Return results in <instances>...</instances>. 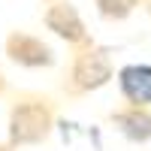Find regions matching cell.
<instances>
[{
    "instance_id": "cell-2",
    "label": "cell",
    "mask_w": 151,
    "mask_h": 151,
    "mask_svg": "<svg viewBox=\"0 0 151 151\" xmlns=\"http://www.w3.org/2000/svg\"><path fill=\"white\" fill-rule=\"evenodd\" d=\"M112 79V58L106 48H94L88 45L85 52H79L73 58V64L67 70V79H64V91L70 97H82V94H91L97 88H103Z\"/></svg>"
},
{
    "instance_id": "cell-1",
    "label": "cell",
    "mask_w": 151,
    "mask_h": 151,
    "mask_svg": "<svg viewBox=\"0 0 151 151\" xmlns=\"http://www.w3.org/2000/svg\"><path fill=\"white\" fill-rule=\"evenodd\" d=\"M9 148L40 145L55 127V103L42 94H18L9 106Z\"/></svg>"
},
{
    "instance_id": "cell-4",
    "label": "cell",
    "mask_w": 151,
    "mask_h": 151,
    "mask_svg": "<svg viewBox=\"0 0 151 151\" xmlns=\"http://www.w3.org/2000/svg\"><path fill=\"white\" fill-rule=\"evenodd\" d=\"M42 21H45V27L52 33L60 36V40H67L73 45H88L85 21H82V15L76 12V6L70 0H55V3H48V9L42 12Z\"/></svg>"
},
{
    "instance_id": "cell-9",
    "label": "cell",
    "mask_w": 151,
    "mask_h": 151,
    "mask_svg": "<svg viewBox=\"0 0 151 151\" xmlns=\"http://www.w3.org/2000/svg\"><path fill=\"white\" fill-rule=\"evenodd\" d=\"M0 151H12V148H9V145H3V142H0Z\"/></svg>"
},
{
    "instance_id": "cell-7",
    "label": "cell",
    "mask_w": 151,
    "mask_h": 151,
    "mask_svg": "<svg viewBox=\"0 0 151 151\" xmlns=\"http://www.w3.org/2000/svg\"><path fill=\"white\" fill-rule=\"evenodd\" d=\"M97 3V12L103 18L109 21H121V18H127L130 12L139 6V0H94Z\"/></svg>"
},
{
    "instance_id": "cell-6",
    "label": "cell",
    "mask_w": 151,
    "mask_h": 151,
    "mask_svg": "<svg viewBox=\"0 0 151 151\" xmlns=\"http://www.w3.org/2000/svg\"><path fill=\"white\" fill-rule=\"evenodd\" d=\"M112 124H115L130 142H148L151 139V112L148 109L124 106L118 112H112Z\"/></svg>"
},
{
    "instance_id": "cell-5",
    "label": "cell",
    "mask_w": 151,
    "mask_h": 151,
    "mask_svg": "<svg viewBox=\"0 0 151 151\" xmlns=\"http://www.w3.org/2000/svg\"><path fill=\"white\" fill-rule=\"evenodd\" d=\"M118 88L121 97L130 106L145 109L151 106V67L148 64H127L118 70Z\"/></svg>"
},
{
    "instance_id": "cell-8",
    "label": "cell",
    "mask_w": 151,
    "mask_h": 151,
    "mask_svg": "<svg viewBox=\"0 0 151 151\" xmlns=\"http://www.w3.org/2000/svg\"><path fill=\"white\" fill-rule=\"evenodd\" d=\"M6 94V76H3V70H0V97Z\"/></svg>"
},
{
    "instance_id": "cell-3",
    "label": "cell",
    "mask_w": 151,
    "mask_h": 151,
    "mask_svg": "<svg viewBox=\"0 0 151 151\" xmlns=\"http://www.w3.org/2000/svg\"><path fill=\"white\" fill-rule=\"evenodd\" d=\"M3 55L18 67H27V70H40V67H52L55 64V52L52 45L42 42L40 36L33 33H24V30H12L3 42Z\"/></svg>"
}]
</instances>
